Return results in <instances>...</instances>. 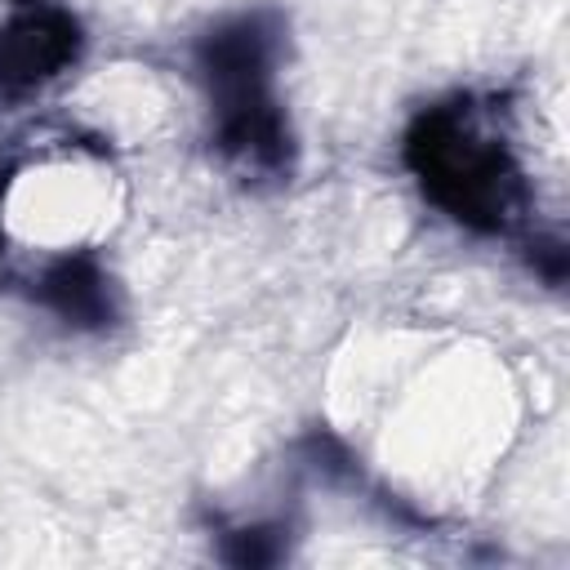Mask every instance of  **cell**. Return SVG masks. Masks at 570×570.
I'll return each mask as SVG.
<instances>
[{"instance_id":"cell-1","label":"cell","mask_w":570,"mask_h":570,"mask_svg":"<svg viewBox=\"0 0 570 570\" xmlns=\"http://www.w3.org/2000/svg\"><path fill=\"white\" fill-rule=\"evenodd\" d=\"M4 218L27 245L80 249L111 218V174L85 156H53L13 174Z\"/></svg>"}]
</instances>
